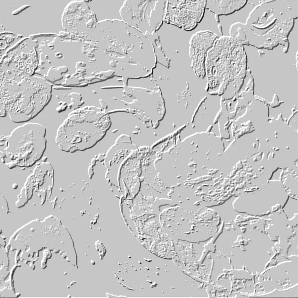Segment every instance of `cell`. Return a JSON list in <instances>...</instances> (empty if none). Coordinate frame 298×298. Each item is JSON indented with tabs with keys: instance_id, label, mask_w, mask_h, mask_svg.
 <instances>
[{
	"instance_id": "1",
	"label": "cell",
	"mask_w": 298,
	"mask_h": 298,
	"mask_svg": "<svg viewBox=\"0 0 298 298\" xmlns=\"http://www.w3.org/2000/svg\"><path fill=\"white\" fill-rule=\"evenodd\" d=\"M108 117L94 111L82 109L71 114L59 127L56 142L67 152L84 151L93 147L105 135Z\"/></svg>"
},
{
	"instance_id": "2",
	"label": "cell",
	"mask_w": 298,
	"mask_h": 298,
	"mask_svg": "<svg viewBox=\"0 0 298 298\" xmlns=\"http://www.w3.org/2000/svg\"><path fill=\"white\" fill-rule=\"evenodd\" d=\"M46 130L38 123L27 122L7 137L2 161L9 168L29 167L42 157L46 149Z\"/></svg>"
}]
</instances>
